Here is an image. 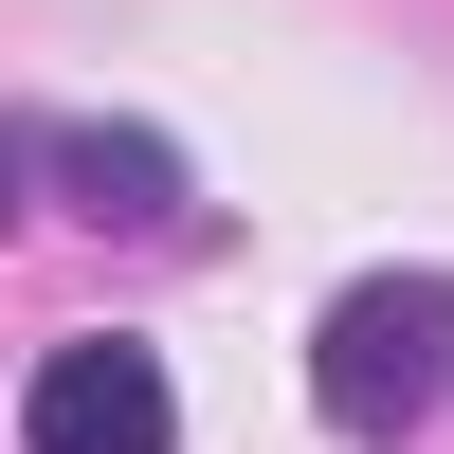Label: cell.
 Masks as SVG:
<instances>
[{"mask_svg":"<svg viewBox=\"0 0 454 454\" xmlns=\"http://www.w3.org/2000/svg\"><path fill=\"white\" fill-rule=\"evenodd\" d=\"M309 400L346 436H419L454 419V273H364L346 309L309 327Z\"/></svg>","mask_w":454,"mask_h":454,"instance_id":"1","label":"cell"},{"mask_svg":"<svg viewBox=\"0 0 454 454\" xmlns=\"http://www.w3.org/2000/svg\"><path fill=\"white\" fill-rule=\"evenodd\" d=\"M19 454H182V382H164V346H128V327L55 346V364H36V400H19Z\"/></svg>","mask_w":454,"mask_h":454,"instance_id":"2","label":"cell"},{"mask_svg":"<svg viewBox=\"0 0 454 454\" xmlns=\"http://www.w3.org/2000/svg\"><path fill=\"white\" fill-rule=\"evenodd\" d=\"M36 164H55L91 218H182V164H164L145 128H36Z\"/></svg>","mask_w":454,"mask_h":454,"instance_id":"3","label":"cell"},{"mask_svg":"<svg viewBox=\"0 0 454 454\" xmlns=\"http://www.w3.org/2000/svg\"><path fill=\"white\" fill-rule=\"evenodd\" d=\"M19 164H36V145H0V182H19ZM0 218H19V200H0Z\"/></svg>","mask_w":454,"mask_h":454,"instance_id":"4","label":"cell"}]
</instances>
